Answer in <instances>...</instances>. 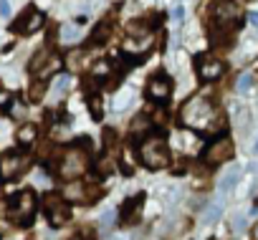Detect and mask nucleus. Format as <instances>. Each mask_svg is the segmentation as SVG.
I'll return each mask as SVG.
<instances>
[{
	"label": "nucleus",
	"instance_id": "7c9ffc66",
	"mask_svg": "<svg viewBox=\"0 0 258 240\" xmlns=\"http://www.w3.org/2000/svg\"><path fill=\"white\" fill-rule=\"evenodd\" d=\"M243 222H245L243 217H235V230H240V227H243Z\"/></svg>",
	"mask_w": 258,
	"mask_h": 240
},
{
	"label": "nucleus",
	"instance_id": "ddd939ff",
	"mask_svg": "<svg viewBox=\"0 0 258 240\" xmlns=\"http://www.w3.org/2000/svg\"><path fill=\"white\" fill-rule=\"evenodd\" d=\"M142 202H145V195H137V197H132V200L124 202V207H121V222H124V225H132V222L140 220V207H142Z\"/></svg>",
	"mask_w": 258,
	"mask_h": 240
},
{
	"label": "nucleus",
	"instance_id": "bb28decb",
	"mask_svg": "<svg viewBox=\"0 0 258 240\" xmlns=\"http://www.w3.org/2000/svg\"><path fill=\"white\" fill-rule=\"evenodd\" d=\"M109 71H111V66H109L106 61H101V63H94V78H101V76H109Z\"/></svg>",
	"mask_w": 258,
	"mask_h": 240
},
{
	"label": "nucleus",
	"instance_id": "20e7f679",
	"mask_svg": "<svg viewBox=\"0 0 258 240\" xmlns=\"http://www.w3.org/2000/svg\"><path fill=\"white\" fill-rule=\"evenodd\" d=\"M140 159L145 167L150 170H162L170 165V147L165 142V137L155 134L150 137L147 142H142V149H140Z\"/></svg>",
	"mask_w": 258,
	"mask_h": 240
},
{
	"label": "nucleus",
	"instance_id": "412c9836",
	"mask_svg": "<svg viewBox=\"0 0 258 240\" xmlns=\"http://www.w3.org/2000/svg\"><path fill=\"white\" fill-rule=\"evenodd\" d=\"M53 91H56V96H63V94H69V89H71V76L69 73H61L56 81H53Z\"/></svg>",
	"mask_w": 258,
	"mask_h": 240
},
{
	"label": "nucleus",
	"instance_id": "9d476101",
	"mask_svg": "<svg viewBox=\"0 0 258 240\" xmlns=\"http://www.w3.org/2000/svg\"><path fill=\"white\" fill-rule=\"evenodd\" d=\"M99 195H101V190L94 187V185H69V187H63L66 202H94Z\"/></svg>",
	"mask_w": 258,
	"mask_h": 240
},
{
	"label": "nucleus",
	"instance_id": "2f4dec72",
	"mask_svg": "<svg viewBox=\"0 0 258 240\" xmlns=\"http://www.w3.org/2000/svg\"><path fill=\"white\" fill-rule=\"evenodd\" d=\"M248 18H250V23H253V26H258V13H250Z\"/></svg>",
	"mask_w": 258,
	"mask_h": 240
},
{
	"label": "nucleus",
	"instance_id": "a878e982",
	"mask_svg": "<svg viewBox=\"0 0 258 240\" xmlns=\"http://www.w3.org/2000/svg\"><path fill=\"white\" fill-rule=\"evenodd\" d=\"M11 106H13L11 91H0V111H11Z\"/></svg>",
	"mask_w": 258,
	"mask_h": 240
},
{
	"label": "nucleus",
	"instance_id": "aec40b11",
	"mask_svg": "<svg viewBox=\"0 0 258 240\" xmlns=\"http://www.w3.org/2000/svg\"><path fill=\"white\" fill-rule=\"evenodd\" d=\"M89 111H91V116L96 119V122L104 116V101H101V96H89Z\"/></svg>",
	"mask_w": 258,
	"mask_h": 240
},
{
	"label": "nucleus",
	"instance_id": "423d86ee",
	"mask_svg": "<svg viewBox=\"0 0 258 240\" xmlns=\"http://www.w3.org/2000/svg\"><path fill=\"white\" fill-rule=\"evenodd\" d=\"M43 210H46V217L53 227H61L69 217H71V207L69 202L61 197V195H46L43 200Z\"/></svg>",
	"mask_w": 258,
	"mask_h": 240
},
{
	"label": "nucleus",
	"instance_id": "cd10ccee",
	"mask_svg": "<svg viewBox=\"0 0 258 240\" xmlns=\"http://www.w3.org/2000/svg\"><path fill=\"white\" fill-rule=\"evenodd\" d=\"M218 215H220V207L218 205H210V210L203 215V222H213V220H218Z\"/></svg>",
	"mask_w": 258,
	"mask_h": 240
},
{
	"label": "nucleus",
	"instance_id": "f03ea898",
	"mask_svg": "<svg viewBox=\"0 0 258 240\" xmlns=\"http://www.w3.org/2000/svg\"><path fill=\"white\" fill-rule=\"evenodd\" d=\"M86 167H89V152L84 147H66L56 157V175L61 180L71 182V180L81 177L86 172Z\"/></svg>",
	"mask_w": 258,
	"mask_h": 240
},
{
	"label": "nucleus",
	"instance_id": "9b49d317",
	"mask_svg": "<svg viewBox=\"0 0 258 240\" xmlns=\"http://www.w3.org/2000/svg\"><path fill=\"white\" fill-rule=\"evenodd\" d=\"M170 94H172V81L165 73H157L147 81V96L152 101H167Z\"/></svg>",
	"mask_w": 258,
	"mask_h": 240
},
{
	"label": "nucleus",
	"instance_id": "6e6552de",
	"mask_svg": "<svg viewBox=\"0 0 258 240\" xmlns=\"http://www.w3.org/2000/svg\"><path fill=\"white\" fill-rule=\"evenodd\" d=\"M233 142L228 139V137H223V139H215L208 149H205V154H203V159H205V165H223V162H228L230 157H233Z\"/></svg>",
	"mask_w": 258,
	"mask_h": 240
},
{
	"label": "nucleus",
	"instance_id": "39448f33",
	"mask_svg": "<svg viewBox=\"0 0 258 240\" xmlns=\"http://www.w3.org/2000/svg\"><path fill=\"white\" fill-rule=\"evenodd\" d=\"M28 167H31V154H26V152H8V154L0 157V180L11 182V180L21 177Z\"/></svg>",
	"mask_w": 258,
	"mask_h": 240
},
{
	"label": "nucleus",
	"instance_id": "f257e3e1",
	"mask_svg": "<svg viewBox=\"0 0 258 240\" xmlns=\"http://www.w3.org/2000/svg\"><path fill=\"white\" fill-rule=\"evenodd\" d=\"M180 122L190 129H200V132H220L225 129V119L218 114L215 104L208 96H192L190 101H185V106L180 109Z\"/></svg>",
	"mask_w": 258,
	"mask_h": 240
},
{
	"label": "nucleus",
	"instance_id": "0eeeda50",
	"mask_svg": "<svg viewBox=\"0 0 258 240\" xmlns=\"http://www.w3.org/2000/svg\"><path fill=\"white\" fill-rule=\"evenodd\" d=\"M195 66H198V76H200V81H205V84L218 81V78L223 76V71H225L223 61L215 58V56H198V58H195Z\"/></svg>",
	"mask_w": 258,
	"mask_h": 240
},
{
	"label": "nucleus",
	"instance_id": "2eb2a0df",
	"mask_svg": "<svg viewBox=\"0 0 258 240\" xmlns=\"http://www.w3.org/2000/svg\"><path fill=\"white\" fill-rule=\"evenodd\" d=\"M150 33H152V21H147V18L132 21L126 26V36L129 38H150Z\"/></svg>",
	"mask_w": 258,
	"mask_h": 240
},
{
	"label": "nucleus",
	"instance_id": "f8f14e48",
	"mask_svg": "<svg viewBox=\"0 0 258 240\" xmlns=\"http://www.w3.org/2000/svg\"><path fill=\"white\" fill-rule=\"evenodd\" d=\"M240 13H243V8H240L238 0H220L215 6V21L218 23H238Z\"/></svg>",
	"mask_w": 258,
	"mask_h": 240
},
{
	"label": "nucleus",
	"instance_id": "473e14b6",
	"mask_svg": "<svg viewBox=\"0 0 258 240\" xmlns=\"http://www.w3.org/2000/svg\"><path fill=\"white\" fill-rule=\"evenodd\" d=\"M253 240H258V225L253 227Z\"/></svg>",
	"mask_w": 258,
	"mask_h": 240
},
{
	"label": "nucleus",
	"instance_id": "c756f323",
	"mask_svg": "<svg viewBox=\"0 0 258 240\" xmlns=\"http://www.w3.org/2000/svg\"><path fill=\"white\" fill-rule=\"evenodd\" d=\"M0 16H11V6H8V0H0Z\"/></svg>",
	"mask_w": 258,
	"mask_h": 240
},
{
	"label": "nucleus",
	"instance_id": "a211bd4d",
	"mask_svg": "<svg viewBox=\"0 0 258 240\" xmlns=\"http://www.w3.org/2000/svg\"><path fill=\"white\" fill-rule=\"evenodd\" d=\"M109 33H111V28H109L106 23H99L96 31H94L91 38H89V46H99V43H104V41L109 38Z\"/></svg>",
	"mask_w": 258,
	"mask_h": 240
},
{
	"label": "nucleus",
	"instance_id": "6ab92c4d",
	"mask_svg": "<svg viewBox=\"0 0 258 240\" xmlns=\"http://www.w3.org/2000/svg\"><path fill=\"white\" fill-rule=\"evenodd\" d=\"M36 137H38V127H33V124H26V127H21V132H18V142H21V144H33Z\"/></svg>",
	"mask_w": 258,
	"mask_h": 240
},
{
	"label": "nucleus",
	"instance_id": "4be33fe9",
	"mask_svg": "<svg viewBox=\"0 0 258 240\" xmlns=\"http://www.w3.org/2000/svg\"><path fill=\"white\" fill-rule=\"evenodd\" d=\"M238 177H240V170H235V167H233V170H228V172H225V177L220 180V190H230V187L238 182Z\"/></svg>",
	"mask_w": 258,
	"mask_h": 240
},
{
	"label": "nucleus",
	"instance_id": "1a4fd4ad",
	"mask_svg": "<svg viewBox=\"0 0 258 240\" xmlns=\"http://www.w3.org/2000/svg\"><path fill=\"white\" fill-rule=\"evenodd\" d=\"M43 26V13L36 11V8H28L16 23H13V31L21 33V36H33L36 31H41Z\"/></svg>",
	"mask_w": 258,
	"mask_h": 240
},
{
	"label": "nucleus",
	"instance_id": "393cba45",
	"mask_svg": "<svg viewBox=\"0 0 258 240\" xmlns=\"http://www.w3.org/2000/svg\"><path fill=\"white\" fill-rule=\"evenodd\" d=\"M74 240H96V230H94L91 225H84V227L74 235Z\"/></svg>",
	"mask_w": 258,
	"mask_h": 240
},
{
	"label": "nucleus",
	"instance_id": "5701e85b",
	"mask_svg": "<svg viewBox=\"0 0 258 240\" xmlns=\"http://www.w3.org/2000/svg\"><path fill=\"white\" fill-rule=\"evenodd\" d=\"M43 96H46V84H43V81H36V84H31L28 99H31V101H41Z\"/></svg>",
	"mask_w": 258,
	"mask_h": 240
},
{
	"label": "nucleus",
	"instance_id": "c85d7f7f",
	"mask_svg": "<svg viewBox=\"0 0 258 240\" xmlns=\"http://www.w3.org/2000/svg\"><path fill=\"white\" fill-rule=\"evenodd\" d=\"M61 36H63V38H69V41H71V38H76V36H79V31H76V28H71V26H69V28H63V31H61Z\"/></svg>",
	"mask_w": 258,
	"mask_h": 240
},
{
	"label": "nucleus",
	"instance_id": "f3484780",
	"mask_svg": "<svg viewBox=\"0 0 258 240\" xmlns=\"http://www.w3.org/2000/svg\"><path fill=\"white\" fill-rule=\"evenodd\" d=\"M48 61H51V53H48V51H41V53H36V56L31 58V63H28V71L36 76V73H38V71H41V68L48 63Z\"/></svg>",
	"mask_w": 258,
	"mask_h": 240
},
{
	"label": "nucleus",
	"instance_id": "dca6fc26",
	"mask_svg": "<svg viewBox=\"0 0 258 240\" xmlns=\"http://www.w3.org/2000/svg\"><path fill=\"white\" fill-rule=\"evenodd\" d=\"M86 63H89V51H84V48H74V51L66 53V66H69L71 71L86 68Z\"/></svg>",
	"mask_w": 258,
	"mask_h": 240
},
{
	"label": "nucleus",
	"instance_id": "4468645a",
	"mask_svg": "<svg viewBox=\"0 0 258 240\" xmlns=\"http://www.w3.org/2000/svg\"><path fill=\"white\" fill-rule=\"evenodd\" d=\"M150 132H152V119H150V116H145V114L135 116V119H132V124H129V134H132L135 139L147 137Z\"/></svg>",
	"mask_w": 258,
	"mask_h": 240
},
{
	"label": "nucleus",
	"instance_id": "b1692460",
	"mask_svg": "<svg viewBox=\"0 0 258 240\" xmlns=\"http://www.w3.org/2000/svg\"><path fill=\"white\" fill-rule=\"evenodd\" d=\"M253 73H243L240 78H238V84H235V89L240 91V94H245V91H250V86H253Z\"/></svg>",
	"mask_w": 258,
	"mask_h": 240
},
{
	"label": "nucleus",
	"instance_id": "7ed1b4c3",
	"mask_svg": "<svg viewBox=\"0 0 258 240\" xmlns=\"http://www.w3.org/2000/svg\"><path fill=\"white\" fill-rule=\"evenodd\" d=\"M36 207H38L36 195H33L31 190H23V192H18V195H13V197L8 200V217H11L16 225L28 227V225L33 222V217H36Z\"/></svg>",
	"mask_w": 258,
	"mask_h": 240
}]
</instances>
